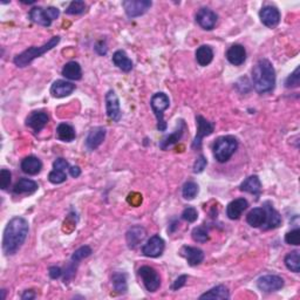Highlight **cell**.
Instances as JSON below:
<instances>
[{
  "mask_svg": "<svg viewBox=\"0 0 300 300\" xmlns=\"http://www.w3.org/2000/svg\"><path fill=\"white\" fill-rule=\"evenodd\" d=\"M29 222L22 217H14L7 223L3 237V251L6 256L17 253L29 236Z\"/></svg>",
  "mask_w": 300,
  "mask_h": 300,
  "instance_id": "obj_1",
  "label": "cell"
},
{
  "mask_svg": "<svg viewBox=\"0 0 300 300\" xmlns=\"http://www.w3.org/2000/svg\"><path fill=\"white\" fill-rule=\"evenodd\" d=\"M252 85L259 94L270 93L275 89L276 71L267 59L259 60L252 68Z\"/></svg>",
  "mask_w": 300,
  "mask_h": 300,
  "instance_id": "obj_2",
  "label": "cell"
},
{
  "mask_svg": "<svg viewBox=\"0 0 300 300\" xmlns=\"http://www.w3.org/2000/svg\"><path fill=\"white\" fill-rule=\"evenodd\" d=\"M59 42H60V37L57 36V37L50 38L45 45L39 46V47L38 46H32V47L27 48L26 50H24V52L18 54V56L14 58L13 59L14 65L20 68L27 67V66H29L33 60H36L37 58H40L41 56H44L45 53H47L48 50L57 47V45L59 44Z\"/></svg>",
  "mask_w": 300,
  "mask_h": 300,
  "instance_id": "obj_3",
  "label": "cell"
},
{
  "mask_svg": "<svg viewBox=\"0 0 300 300\" xmlns=\"http://www.w3.org/2000/svg\"><path fill=\"white\" fill-rule=\"evenodd\" d=\"M237 149H238V140L231 135L218 138L212 147L213 156L220 163L228 162Z\"/></svg>",
  "mask_w": 300,
  "mask_h": 300,
  "instance_id": "obj_4",
  "label": "cell"
},
{
  "mask_svg": "<svg viewBox=\"0 0 300 300\" xmlns=\"http://www.w3.org/2000/svg\"><path fill=\"white\" fill-rule=\"evenodd\" d=\"M170 106V100L169 96L163 92H158L156 94L151 96L150 100V107L153 109V113L155 118L157 120V130L158 131H166L167 128V122L165 120V112Z\"/></svg>",
  "mask_w": 300,
  "mask_h": 300,
  "instance_id": "obj_5",
  "label": "cell"
},
{
  "mask_svg": "<svg viewBox=\"0 0 300 300\" xmlns=\"http://www.w3.org/2000/svg\"><path fill=\"white\" fill-rule=\"evenodd\" d=\"M139 276L141 277L143 285L148 292H156L161 286V278L154 267L144 265L139 268Z\"/></svg>",
  "mask_w": 300,
  "mask_h": 300,
  "instance_id": "obj_6",
  "label": "cell"
},
{
  "mask_svg": "<svg viewBox=\"0 0 300 300\" xmlns=\"http://www.w3.org/2000/svg\"><path fill=\"white\" fill-rule=\"evenodd\" d=\"M196 122H197V132L196 136H195L194 141H193V149L197 150L201 149L202 147V141L205 136L211 135L213 130H215V123L210 122L206 119H204L203 116L198 115L196 116Z\"/></svg>",
  "mask_w": 300,
  "mask_h": 300,
  "instance_id": "obj_7",
  "label": "cell"
},
{
  "mask_svg": "<svg viewBox=\"0 0 300 300\" xmlns=\"http://www.w3.org/2000/svg\"><path fill=\"white\" fill-rule=\"evenodd\" d=\"M122 5L128 17L138 18L146 13L153 5V3L149 0H126Z\"/></svg>",
  "mask_w": 300,
  "mask_h": 300,
  "instance_id": "obj_8",
  "label": "cell"
},
{
  "mask_svg": "<svg viewBox=\"0 0 300 300\" xmlns=\"http://www.w3.org/2000/svg\"><path fill=\"white\" fill-rule=\"evenodd\" d=\"M284 279L282 277L276 275H266L258 278L257 280V287L265 293H271L282 290L284 287Z\"/></svg>",
  "mask_w": 300,
  "mask_h": 300,
  "instance_id": "obj_9",
  "label": "cell"
},
{
  "mask_svg": "<svg viewBox=\"0 0 300 300\" xmlns=\"http://www.w3.org/2000/svg\"><path fill=\"white\" fill-rule=\"evenodd\" d=\"M165 248V240L158 235H154L142 247V253L146 257H149V258H157V257L162 256Z\"/></svg>",
  "mask_w": 300,
  "mask_h": 300,
  "instance_id": "obj_10",
  "label": "cell"
},
{
  "mask_svg": "<svg viewBox=\"0 0 300 300\" xmlns=\"http://www.w3.org/2000/svg\"><path fill=\"white\" fill-rule=\"evenodd\" d=\"M104 100H106V112L108 119L114 121V122H119L122 114H121L120 101L116 93L114 91H108Z\"/></svg>",
  "mask_w": 300,
  "mask_h": 300,
  "instance_id": "obj_11",
  "label": "cell"
},
{
  "mask_svg": "<svg viewBox=\"0 0 300 300\" xmlns=\"http://www.w3.org/2000/svg\"><path fill=\"white\" fill-rule=\"evenodd\" d=\"M48 121H49V118L47 113L42 111H37V112H32L29 116H27L25 124L36 132V134H38V132H40L46 126H47Z\"/></svg>",
  "mask_w": 300,
  "mask_h": 300,
  "instance_id": "obj_12",
  "label": "cell"
},
{
  "mask_svg": "<svg viewBox=\"0 0 300 300\" xmlns=\"http://www.w3.org/2000/svg\"><path fill=\"white\" fill-rule=\"evenodd\" d=\"M185 130H186L185 121L182 120V119L178 120L177 124H176V129H175L168 136H166V138L163 139L161 142H159V148H161L162 150H167L171 146H174V144L178 143L181 141L182 136H183V134H184Z\"/></svg>",
  "mask_w": 300,
  "mask_h": 300,
  "instance_id": "obj_13",
  "label": "cell"
},
{
  "mask_svg": "<svg viewBox=\"0 0 300 300\" xmlns=\"http://www.w3.org/2000/svg\"><path fill=\"white\" fill-rule=\"evenodd\" d=\"M259 18L263 25L268 27V29H275L280 21V12L277 7L267 5L260 10Z\"/></svg>",
  "mask_w": 300,
  "mask_h": 300,
  "instance_id": "obj_14",
  "label": "cell"
},
{
  "mask_svg": "<svg viewBox=\"0 0 300 300\" xmlns=\"http://www.w3.org/2000/svg\"><path fill=\"white\" fill-rule=\"evenodd\" d=\"M217 20H218L217 14L213 12L212 10L206 9V7L201 9L196 14L197 24L205 31H211L215 29Z\"/></svg>",
  "mask_w": 300,
  "mask_h": 300,
  "instance_id": "obj_15",
  "label": "cell"
},
{
  "mask_svg": "<svg viewBox=\"0 0 300 300\" xmlns=\"http://www.w3.org/2000/svg\"><path fill=\"white\" fill-rule=\"evenodd\" d=\"M106 139V129L103 127H95L88 132L86 139V147L89 150H95L99 148Z\"/></svg>",
  "mask_w": 300,
  "mask_h": 300,
  "instance_id": "obj_16",
  "label": "cell"
},
{
  "mask_svg": "<svg viewBox=\"0 0 300 300\" xmlns=\"http://www.w3.org/2000/svg\"><path fill=\"white\" fill-rule=\"evenodd\" d=\"M75 89V85L66 80H57L54 81L52 87H50V94L57 99L69 96Z\"/></svg>",
  "mask_w": 300,
  "mask_h": 300,
  "instance_id": "obj_17",
  "label": "cell"
},
{
  "mask_svg": "<svg viewBox=\"0 0 300 300\" xmlns=\"http://www.w3.org/2000/svg\"><path fill=\"white\" fill-rule=\"evenodd\" d=\"M248 206L249 203L245 198H237V200H233L232 202H230L227 206V216L231 221L239 220L241 213L248 209Z\"/></svg>",
  "mask_w": 300,
  "mask_h": 300,
  "instance_id": "obj_18",
  "label": "cell"
},
{
  "mask_svg": "<svg viewBox=\"0 0 300 300\" xmlns=\"http://www.w3.org/2000/svg\"><path fill=\"white\" fill-rule=\"evenodd\" d=\"M181 256L184 257L190 266H196L204 260V252L194 247H183L181 249Z\"/></svg>",
  "mask_w": 300,
  "mask_h": 300,
  "instance_id": "obj_19",
  "label": "cell"
},
{
  "mask_svg": "<svg viewBox=\"0 0 300 300\" xmlns=\"http://www.w3.org/2000/svg\"><path fill=\"white\" fill-rule=\"evenodd\" d=\"M264 209L265 212H266V221H265L262 229L271 230L278 228L282 224V216H280V213L270 203H265Z\"/></svg>",
  "mask_w": 300,
  "mask_h": 300,
  "instance_id": "obj_20",
  "label": "cell"
},
{
  "mask_svg": "<svg viewBox=\"0 0 300 300\" xmlns=\"http://www.w3.org/2000/svg\"><path fill=\"white\" fill-rule=\"evenodd\" d=\"M227 59L233 66L243 65L247 60V50L241 45H232L227 52Z\"/></svg>",
  "mask_w": 300,
  "mask_h": 300,
  "instance_id": "obj_21",
  "label": "cell"
},
{
  "mask_svg": "<svg viewBox=\"0 0 300 300\" xmlns=\"http://www.w3.org/2000/svg\"><path fill=\"white\" fill-rule=\"evenodd\" d=\"M30 19L36 24L44 26V27H49L52 25L53 19L50 18L47 9H42V7H33L30 12Z\"/></svg>",
  "mask_w": 300,
  "mask_h": 300,
  "instance_id": "obj_22",
  "label": "cell"
},
{
  "mask_svg": "<svg viewBox=\"0 0 300 300\" xmlns=\"http://www.w3.org/2000/svg\"><path fill=\"white\" fill-rule=\"evenodd\" d=\"M20 168L22 173L34 176V175H38L41 171L42 162L36 156H27L21 161Z\"/></svg>",
  "mask_w": 300,
  "mask_h": 300,
  "instance_id": "obj_23",
  "label": "cell"
},
{
  "mask_svg": "<svg viewBox=\"0 0 300 300\" xmlns=\"http://www.w3.org/2000/svg\"><path fill=\"white\" fill-rule=\"evenodd\" d=\"M144 237H146V230L140 225L130 228L126 233L127 244L129 249H135L138 245L141 243Z\"/></svg>",
  "mask_w": 300,
  "mask_h": 300,
  "instance_id": "obj_24",
  "label": "cell"
},
{
  "mask_svg": "<svg viewBox=\"0 0 300 300\" xmlns=\"http://www.w3.org/2000/svg\"><path fill=\"white\" fill-rule=\"evenodd\" d=\"M39 189V185L36 181L30 178H20L13 186V194L15 195H32Z\"/></svg>",
  "mask_w": 300,
  "mask_h": 300,
  "instance_id": "obj_25",
  "label": "cell"
},
{
  "mask_svg": "<svg viewBox=\"0 0 300 300\" xmlns=\"http://www.w3.org/2000/svg\"><path fill=\"white\" fill-rule=\"evenodd\" d=\"M240 192L249 193L255 195V196H259L260 193H262V182H260L259 177L256 176V175H252V176L248 177L241 184L239 185Z\"/></svg>",
  "mask_w": 300,
  "mask_h": 300,
  "instance_id": "obj_26",
  "label": "cell"
},
{
  "mask_svg": "<svg viewBox=\"0 0 300 300\" xmlns=\"http://www.w3.org/2000/svg\"><path fill=\"white\" fill-rule=\"evenodd\" d=\"M113 64H114L116 67L121 69L122 72H130L132 69V61L128 58L127 53L122 49L116 50V52L113 54Z\"/></svg>",
  "mask_w": 300,
  "mask_h": 300,
  "instance_id": "obj_27",
  "label": "cell"
},
{
  "mask_svg": "<svg viewBox=\"0 0 300 300\" xmlns=\"http://www.w3.org/2000/svg\"><path fill=\"white\" fill-rule=\"evenodd\" d=\"M266 221V212L264 208L252 209L247 216L248 224L252 228H262Z\"/></svg>",
  "mask_w": 300,
  "mask_h": 300,
  "instance_id": "obj_28",
  "label": "cell"
},
{
  "mask_svg": "<svg viewBox=\"0 0 300 300\" xmlns=\"http://www.w3.org/2000/svg\"><path fill=\"white\" fill-rule=\"evenodd\" d=\"M61 73L66 79L72 81H77L83 77V69H81V66L75 61L67 62V64L64 66V68H62Z\"/></svg>",
  "mask_w": 300,
  "mask_h": 300,
  "instance_id": "obj_29",
  "label": "cell"
},
{
  "mask_svg": "<svg viewBox=\"0 0 300 300\" xmlns=\"http://www.w3.org/2000/svg\"><path fill=\"white\" fill-rule=\"evenodd\" d=\"M195 56H196L197 64L202 67H205V66L211 64L213 60V50L208 45H202L201 47L197 48Z\"/></svg>",
  "mask_w": 300,
  "mask_h": 300,
  "instance_id": "obj_30",
  "label": "cell"
},
{
  "mask_svg": "<svg viewBox=\"0 0 300 300\" xmlns=\"http://www.w3.org/2000/svg\"><path fill=\"white\" fill-rule=\"evenodd\" d=\"M57 138L62 142H72L75 140L76 134L74 128L68 123H60L57 127Z\"/></svg>",
  "mask_w": 300,
  "mask_h": 300,
  "instance_id": "obj_31",
  "label": "cell"
},
{
  "mask_svg": "<svg viewBox=\"0 0 300 300\" xmlns=\"http://www.w3.org/2000/svg\"><path fill=\"white\" fill-rule=\"evenodd\" d=\"M230 292L229 288L224 285H218L212 287L211 290L205 292L200 297V299H229Z\"/></svg>",
  "mask_w": 300,
  "mask_h": 300,
  "instance_id": "obj_32",
  "label": "cell"
},
{
  "mask_svg": "<svg viewBox=\"0 0 300 300\" xmlns=\"http://www.w3.org/2000/svg\"><path fill=\"white\" fill-rule=\"evenodd\" d=\"M112 284L114 290L120 294H124L128 291L127 275L123 272H115L112 276Z\"/></svg>",
  "mask_w": 300,
  "mask_h": 300,
  "instance_id": "obj_33",
  "label": "cell"
},
{
  "mask_svg": "<svg viewBox=\"0 0 300 300\" xmlns=\"http://www.w3.org/2000/svg\"><path fill=\"white\" fill-rule=\"evenodd\" d=\"M285 265L291 272L299 274L300 272V258H299V251L294 250L287 253L285 257Z\"/></svg>",
  "mask_w": 300,
  "mask_h": 300,
  "instance_id": "obj_34",
  "label": "cell"
},
{
  "mask_svg": "<svg viewBox=\"0 0 300 300\" xmlns=\"http://www.w3.org/2000/svg\"><path fill=\"white\" fill-rule=\"evenodd\" d=\"M198 185L197 183L195 182H186L184 185H183V189H182V195L183 197H184V200L186 201H192L194 200L195 197L197 196L198 194Z\"/></svg>",
  "mask_w": 300,
  "mask_h": 300,
  "instance_id": "obj_35",
  "label": "cell"
},
{
  "mask_svg": "<svg viewBox=\"0 0 300 300\" xmlns=\"http://www.w3.org/2000/svg\"><path fill=\"white\" fill-rule=\"evenodd\" d=\"M86 9H87V5H86L85 2L83 0H75V2H72L69 4L67 9H66V14L68 15H77L83 14Z\"/></svg>",
  "mask_w": 300,
  "mask_h": 300,
  "instance_id": "obj_36",
  "label": "cell"
},
{
  "mask_svg": "<svg viewBox=\"0 0 300 300\" xmlns=\"http://www.w3.org/2000/svg\"><path fill=\"white\" fill-rule=\"evenodd\" d=\"M91 255H92L91 247H88V245H84V247H81L77 249V250L74 251V253L71 257V260L75 263H80L81 260L87 258V257H89Z\"/></svg>",
  "mask_w": 300,
  "mask_h": 300,
  "instance_id": "obj_37",
  "label": "cell"
},
{
  "mask_svg": "<svg viewBox=\"0 0 300 300\" xmlns=\"http://www.w3.org/2000/svg\"><path fill=\"white\" fill-rule=\"evenodd\" d=\"M193 239L197 243H206L209 240V231L205 227H197L192 232Z\"/></svg>",
  "mask_w": 300,
  "mask_h": 300,
  "instance_id": "obj_38",
  "label": "cell"
},
{
  "mask_svg": "<svg viewBox=\"0 0 300 300\" xmlns=\"http://www.w3.org/2000/svg\"><path fill=\"white\" fill-rule=\"evenodd\" d=\"M67 180V175H66V171L62 170H56L53 169L48 175V181L53 184H61Z\"/></svg>",
  "mask_w": 300,
  "mask_h": 300,
  "instance_id": "obj_39",
  "label": "cell"
},
{
  "mask_svg": "<svg viewBox=\"0 0 300 300\" xmlns=\"http://www.w3.org/2000/svg\"><path fill=\"white\" fill-rule=\"evenodd\" d=\"M77 265H79V263L72 262L71 260V262L68 263L67 266H66L65 272H64V283L65 284H68L74 278V277H75Z\"/></svg>",
  "mask_w": 300,
  "mask_h": 300,
  "instance_id": "obj_40",
  "label": "cell"
},
{
  "mask_svg": "<svg viewBox=\"0 0 300 300\" xmlns=\"http://www.w3.org/2000/svg\"><path fill=\"white\" fill-rule=\"evenodd\" d=\"M300 85V75H299V67L294 69V72L291 75L287 76L285 80V87L286 88H297Z\"/></svg>",
  "mask_w": 300,
  "mask_h": 300,
  "instance_id": "obj_41",
  "label": "cell"
},
{
  "mask_svg": "<svg viewBox=\"0 0 300 300\" xmlns=\"http://www.w3.org/2000/svg\"><path fill=\"white\" fill-rule=\"evenodd\" d=\"M285 241L288 245H294V247H298L300 245V230L294 229L292 231L287 232L285 235Z\"/></svg>",
  "mask_w": 300,
  "mask_h": 300,
  "instance_id": "obj_42",
  "label": "cell"
},
{
  "mask_svg": "<svg viewBox=\"0 0 300 300\" xmlns=\"http://www.w3.org/2000/svg\"><path fill=\"white\" fill-rule=\"evenodd\" d=\"M182 218L188 222V223H194V222H196L198 218L197 210L193 208V206H188V208L184 209V211L182 212Z\"/></svg>",
  "mask_w": 300,
  "mask_h": 300,
  "instance_id": "obj_43",
  "label": "cell"
},
{
  "mask_svg": "<svg viewBox=\"0 0 300 300\" xmlns=\"http://www.w3.org/2000/svg\"><path fill=\"white\" fill-rule=\"evenodd\" d=\"M11 177H12V174H11L10 170L2 169V171H0V188L3 190L9 188L11 184Z\"/></svg>",
  "mask_w": 300,
  "mask_h": 300,
  "instance_id": "obj_44",
  "label": "cell"
},
{
  "mask_svg": "<svg viewBox=\"0 0 300 300\" xmlns=\"http://www.w3.org/2000/svg\"><path fill=\"white\" fill-rule=\"evenodd\" d=\"M206 166H208V161H206V158L203 156V155H200L194 163V173L201 174L202 171L205 169Z\"/></svg>",
  "mask_w": 300,
  "mask_h": 300,
  "instance_id": "obj_45",
  "label": "cell"
},
{
  "mask_svg": "<svg viewBox=\"0 0 300 300\" xmlns=\"http://www.w3.org/2000/svg\"><path fill=\"white\" fill-rule=\"evenodd\" d=\"M53 169L56 170H62V171H66L67 169H69V165L68 162L66 161L65 158H57L56 161L53 163Z\"/></svg>",
  "mask_w": 300,
  "mask_h": 300,
  "instance_id": "obj_46",
  "label": "cell"
},
{
  "mask_svg": "<svg viewBox=\"0 0 300 300\" xmlns=\"http://www.w3.org/2000/svg\"><path fill=\"white\" fill-rule=\"evenodd\" d=\"M186 280H188V276H186V275H182V276H180L176 280H175L174 284H173V286H171V288H173L174 291L180 290L181 287H183V286L185 285Z\"/></svg>",
  "mask_w": 300,
  "mask_h": 300,
  "instance_id": "obj_47",
  "label": "cell"
},
{
  "mask_svg": "<svg viewBox=\"0 0 300 300\" xmlns=\"http://www.w3.org/2000/svg\"><path fill=\"white\" fill-rule=\"evenodd\" d=\"M48 275L52 279H58L61 277L62 270L59 266H50L49 270H48Z\"/></svg>",
  "mask_w": 300,
  "mask_h": 300,
  "instance_id": "obj_48",
  "label": "cell"
},
{
  "mask_svg": "<svg viewBox=\"0 0 300 300\" xmlns=\"http://www.w3.org/2000/svg\"><path fill=\"white\" fill-rule=\"evenodd\" d=\"M94 49H95V52L97 53V54H100V56H106L107 54V46H106V44H104L103 41H100V42H97V44L95 45V47H94Z\"/></svg>",
  "mask_w": 300,
  "mask_h": 300,
  "instance_id": "obj_49",
  "label": "cell"
},
{
  "mask_svg": "<svg viewBox=\"0 0 300 300\" xmlns=\"http://www.w3.org/2000/svg\"><path fill=\"white\" fill-rule=\"evenodd\" d=\"M68 171H69V175H71V176H72L73 178H77V177H79L80 175H81V169H80L77 166L69 167Z\"/></svg>",
  "mask_w": 300,
  "mask_h": 300,
  "instance_id": "obj_50",
  "label": "cell"
},
{
  "mask_svg": "<svg viewBox=\"0 0 300 300\" xmlns=\"http://www.w3.org/2000/svg\"><path fill=\"white\" fill-rule=\"evenodd\" d=\"M21 299L22 300H32L36 299V293L32 290H26L24 293L21 294Z\"/></svg>",
  "mask_w": 300,
  "mask_h": 300,
  "instance_id": "obj_51",
  "label": "cell"
},
{
  "mask_svg": "<svg viewBox=\"0 0 300 300\" xmlns=\"http://www.w3.org/2000/svg\"><path fill=\"white\" fill-rule=\"evenodd\" d=\"M2 293H3L2 298H3V299H5V293H6V290H4V288H3V290H2Z\"/></svg>",
  "mask_w": 300,
  "mask_h": 300,
  "instance_id": "obj_52",
  "label": "cell"
}]
</instances>
